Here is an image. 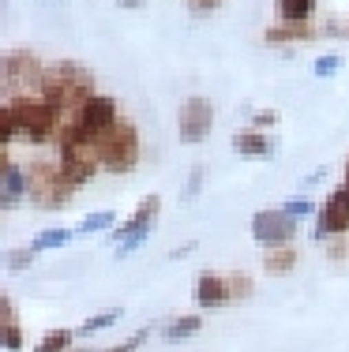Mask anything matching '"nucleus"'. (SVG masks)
Masks as SVG:
<instances>
[{
    "label": "nucleus",
    "instance_id": "nucleus-1",
    "mask_svg": "<svg viewBox=\"0 0 349 352\" xmlns=\"http://www.w3.org/2000/svg\"><path fill=\"white\" fill-rule=\"evenodd\" d=\"M64 116L41 94H23V98H4L0 105V146H12L15 139L41 146V142H56Z\"/></svg>",
    "mask_w": 349,
    "mask_h": 352
},
{
    "label": "nucleus",
    "instance_id": "nucleus-2",
    "mask_svg": "<svg viewBox=\"0 0 349 352\" xmlns=\"http://www.w3.org/2000/svg\"><path fill=\"white\" fill-rule=\"evenodd\" d=\"M38 94L68 120V116H76L79 109L98 94L94 90V72H90L87 64H79V60H56V64L45 68V75H41Z\"/></svg>",
    "mask_w": 349,
    "mask_h": 352
},
{
    "label": "nucleus",
    "instance_id": "nucleus-3",
    "mask_svg": "<svg viewBox=\"0 0 349 352\" xmlns=\"http://www.w3.org/2000/svg\"><path fill=\"white\" fill-rule=\"evenodd\" d=\"M76 184L61 162H30L27 169V199L38 210H64L76 195Z\"/></svg>",
    "mask_w": 349,
    "mask_h": 352
},
{
    "label": "nucleus",
    "instance_id": "nucleus-4",
    "mask_svg": "<svg viewBox=\"0 0 349 352\" xmlns=\"http://www.w3.org/2000/svg\"><path fill=\"white\" fill-rule=\"evenodd\" d=\"M94 146H98V157H102V169L105 173H116V176L131 173L139 165V157H143L139 131H136V124H128V120L113 124L105 135H98Z\"/></svg>",
    "mask_w": 349,
    "mask_h": 352
},
{
    "label": "nucleus",
    "instance_id": "nucleus-5",
    "mask_svg": "<svg viewBox=\"0 0 349 352\" xmlns=\"http://www.w3.org/2000/svg\"><path fill=\"white\" fill-rule=\"evenodd\" d=\"M158 214H162V195H147V199H139V206L131 210V217H124V221L113 229L116 258L136 255V251L147 244V236H151V229H154Z\"/></svg>",
    "mask_w": 349,
    "mask_h": 352
},
{
    "label": "nucleus",
    "instance_id": "nucleus-6",
    "mask_svg": "<svg viewBox=\"0 0 349 352\" xmlns=\"http://www.w3.org/2000/svg\"><path fill=\"white\" fill-rule=\"evenodd\" d=\"M248 232L260 248H286L297 244V236H301V217L286 214V206H267V210L252 214Z\"/></svg>",
    "mask_w": 349,
    "mask_h": 352
},
{
    "label": "nucleus",
    "instance_id": "nucleus-7",
    "mask_svg": "<svg viewBox=\"0 0 349 352\" xmlns=\"http://www.w3.org/2000/svg\"><path fill=\"white\" fill-rule=\"evenodd\" d=\"M41 75H45V64L38 60V53L30 49H12L0 60V79H4V94L8 98H23L34 87H41Z\"/></svg>",
    "mask_w": 349,
    "mask_h": 352
},
{
    "label": "nucleus",
    "instance_id": "nucleus-8",
    "mask_svg": "<svg viewBox=\"0 0 349 352\" xmlns=\"http://www.w3.org/2000/svg\"><path fill=\"white\" fill-rule=\"evenodd\" d=\"M346 232H349V191L338 184V188L319 203L312 236L315 240H335V236H346Z\"/></svg>",
    "mask_w": 349,
    "mask_h": 352
},
{
    "label": "nucleus",
    "instance_id": "nucleus-9",
    "mask_svg": "<svg viewBox=\"0 0 349 352\" xmlns=\"http://www.w3.org/2000/svg\"><path fill=\"white\" fill-rule=\"evenodd\" d=\"M214 131V105L207 102V98H188L184 105H180L177 113V135L180 142H188V146H195V142L211 139Z\"/></svg>",
    "mask_w": 349,
    "mask_h": 352
},
{
    "label": "nucleus",
    "instance_id": "nucleus-10",
    "mask_svg": "<svg viewBox=\"0 0 349 352\" xmlns=\"http://www.w3.org/2000/svg\"><path fill=\"white\" fill-rule=\"evenodd\" d=\"M192 300L195 307H211V311H218V307H229L233 300H237V292H233V281H229V270H203L192 285Z\"/></svg>",
    "mask_w": 349,
    "mask_h": 352
},
{
    "label": "nucleus",
    "instance_id": "nucleus-11",
    "mask_svg": "<svg viewBox=\"0 0 349 352\" xmlns=\"http://www.w3.org/2000/svg\"><path fill=\"white\" fill-rule=\"evenodd\" d=\"M72 120H76L87 135L98 139V135H105L113 124H120V105H116V98H109V94H94Z\"/></svg>",
    "mask_w": 349,
    "mask_h": 352
},
{
    "label": "nucleus",
    "instance_id": "nucleus-12",
    "mask_svg": "<svg viewBox=\"0 0 349 352\" xmlns=\"http://www.w3.org/2000/svg\"><path fill=\"white\" fill-rule=\"evenodd\" d=\"M27 199V169L4 154V169H0V210H15Z\"/></svg>",
    "mask_w": 349,
    "mask_h": 352
},
{
    "label": "nucleus",
    "instance_id": "nucleus-13",
    "mask_svg": "<svg viewBox=\"0 0 349 352\" xmlns=\"http://www.w3.org/2000/svg\"><path fill=\"white\" fill-rule=\"evenodd\" d=\"M229 146H233V154H240V157H271V154H274L271 135H263L260 128H244V131H237Z\"/></svg>",
    "mask_w": 349,
    "mask_h": 352
},
{
    "label": "nucleus",
    "instance_id": "nucleus-14",
    "mask_svg": "<svg viewBox=\"0 0 349 352\" xmlns=\"http://www.w3.org/2000/svg\"><path fill=\"white\" fill-rule=\"evenodd\" d=\"M319 30L308 27V23H278V27L263 30V41L267 45H297V41H312Z\"/></svg>",
    "mask_w": 349,
    "mask_h": 352
},
{
    "label": "nucleus",
    "instance_id": "nucleus-15",
    "mask_svg": "<svg viewBox=\"0 0 349 352\" xmlns=\"http://www.w3.org/2000/svg\"><path fill=\"white\" fill-rule=\"evenodd\" d=\"M301 255H297V244H286V248H263V270L274 274V278H286V274L297 270Z\"/></svg>",
    "mask_w": 349,
    "mask_h": 352
},
{
    "label": "nucleus",
    "instance_id": "nucleus-16",
    "mask_svg": "<svg viewBox=\"0 0 349 352\" xmlns=\"http://www.w3.org/2000/svg\"><path fill=\"white\" fill-rule=\"evenodd\" d=\"M199 330H203V315H177V318H169V322L162 326V338L177 345V341L195 338Z\"/></svg>",
    "mask_w": 349,
    "mask_h": 352
},
{
    "label": "nucleus",
    "instance_id": "nucleus-17",
    "mask_svg": "<svg viewBox=\"0 0 349 352\" xmlns=\"http://www.w3.org/2000/svg\"><path fill=\"white\" fill-rule=\"evenodd\" d=\"M72 240H76V229H64V225H53V229H41L34 240H30V248L38 251H56V248H68Z\"/></svg>",
    "mask_w": 349,
    "mask_h": 352
},
{
    "label": "nucleus",
    "instance_id": "nucleus-18",
    "mask_svg": "<svg viewBox=\"0 0 349 352\" xmlns=\"http://www.w3.org/2000/svg\"><path fill=\"white\" fill-rule=\"evenodd\" d=\"M0 307H4V349L8 352H23V326H19V315H15L12 296L0 300Z\"/></svg>",
    "mask_w": 349,
    "mask_h": 352
},
{
    "label": "nucleus",
    "instance_id": "nucleus-19",
    "mask_svg": "<svg viewBox=\"0 0 349 352\" xmlns=\"http://www.w3.org/2000/svg\"><path fill=\"white\" fill-rule=\"evenodd\" d=\"M282 23H308L315 15V0H274Z\"/></svg>",
    "mask_w": 349,
    "mask_h": 352
},
{
    "label": "nucleus",
    "instance_id": "nucleus-20",
    "mask_svg": "<svg viewBox=\"0 0 349 352\" xmlns=\"http://www.w3.org/2000/svg\"><path fill=\"white\" fill-rule=\"evenodd\" d=\"M72 349H76V333L64 330V326L45 330V333L38 338V345H34V352H72Z\"/></svg>",
    "mask_w": 349,
    "mask_h": 352
},
{
    "label": "nucleus",
    "instance_id": "nucleus-21",
    "mask_svg": "<svg viewBox=\"0 0 349 352\" xmlns=\"http://www.w3.org/2000/svg\"><path fill=\"white\" fill-rule=\"evenodd\" d=\"M105 229H116V210H94V214H87L76 225V236H90V232H105Z\"/></svg>",
    "mask_w": 349,
    "mask_h": 352
},
{
    "label": "nucleus",
    "instance_id": "nucleus-22",
    "mask_svg": "<svg viewBox=\"0 0 349 352\" xmlns=\"http://www.w3.org/2000/svg\"><path fill=\"white\" fill-rule=\"evenodd\" d=\"M120 315H124V307H105V311H98V315L83 318L79 333H83V338H90V333H102V330H109L113 322H120Z\"/></svg>",
    "mask_w": 349,
    "mask_h": 352
},
{
    "label": "nucleus",
    "instance_id": "nucleus-23",
    "mask_svg": "<svg viewBox=\"0 0 349 352\" xmlns=\"http://www.w3.org/2000/svg\"><path fill=\"white\" fill-rule=\"evenodd\" d=\"M38 263V251L34 248H12V251H4V266H8V270H15V274H19V270H30V266H34Z\"/></svg>",
    "mask_w": 349,
    "mask_h": 352
},
{
    "label": "nucleus",
    "instance_id": "nucleus-24",
    "mask_svg": "<svg viewBox=\"0 0 349 352\" xmlns=\"http://www.w3.org/2000/svg\"><path fill=\"white\" fill-rule=\"evenodd\" d=\"M151 341V326H143V330H136V333H128L124 341H116V345H109V349H102V352H139Z\"/></svg>",
    "mask_w": 349,
    "mask_h": 352
},
{
    "label": "nucleus",
    "instance_id": "nucleus-25",
    "mask_svg": "<svg viewBox=\"0 0 349 352\" xmlns=\"http://www.w3.org/2000/svg\"><path fill=\"white\" fill-rule=\"evenodd\" d=\"M199 191H203V165H192V173H188V184H184V191H180V203H192Z\"/></svg>",
    "mask_w": 349,
    "mask_h": 352
},
{
    "label": "nucleus",
    "instance_id": "nucleus-26",
    "mask_svg": "<svg viewBox=\"0 0 349 352\" xmlns=\"http://www.w3.org/2000/svg\"><path fill=\"white\" fill-rule=\"evenodd\" d=\"M282 206H286V214H293V217H301V221H304V217H315V214H319V206H315L312 203V199H289V203H282Z\"/></svg>",
    "mask_w": 349,
    "mask_h": 352
},
{
    "label": "nucleus",
    "instance_id": "nucleus-27",
    "mask_svg": "<svg viewBox=\"0 0 349 352\" xmlns=\"http://www.w3.org/2000/svg\"><path fill=\"white\" fill-rule=\"evenodd\" d=\"M338 68H342V53H327V56H319L315 60V79H327V75H335Z\"/></svg>",
    "mask_w": 349,
    "mask_h": 352
},
{
    "label": "nucleus",
    "instance_id": "nucleus-28",
    "mask_svg": "<svg viewBox=\"0 0 349 352\" xmlns=\"http://www.w3.org/2000/svg\"><path fill=\"white\" fill-rule=\"evenodd\" d=\"M229 281H233V292H237V300H248L255 292V281L248 278V274H240V270H229Z\"/></svg>",
    "mask_w": 349,
    "mask_h": 352
},
{
    "label": "nucleus",
    "instance_id": "nucleus-29",
    "mask_svg": "<svg viewBox=\"0 0 349 352\" xmlns=\"http://www.w3.org/2000/svg\"><path fill=\"white\" fill-rule=\"evenodd\" d=\"M222 4H226V0H188V12L192 15H211V12H218Z\"/></svg>",
    "mask_w": 349,
    "mask_h": 352
},
{
    "label": "nucleus",
    "instance_id": "nucleus-30",
    "mask_svg": "<svg viewBox=\"0 0 349 352\" xmlns=\"http://www.w3.org/2000/svg\"><path fill=\"white\" fill-rule=\"evenodd\" d=\"M252 124L255 128H274V124H278V113H274V109H260V113H252Z\"/></svg>",
    "mask_w": 349,
    "mask_h": 352
},
{
    "label": "nucleus",
    "instance_id": "nucleus-31",
    "mask_svg": "<svg viewBox=\"0 0 349 352\" xmlns=\"http://www.w3.org/2000/svg\"><path fill=\"white\" fill-rule=\"evenodd\" d=\"M327 251H330V255H335V258H342L349 248H346V240H342V236H335V240H330V248H327Z\"/></svg>",
    "mask_w": 349,
    "mask_h": 352
},
{
    "label": "nucleus",
    "instance_id": "nucleus-32",
    "mask_svg": "<svg viewBox=\"0 0 349 352\" xmlns=\"http://www.w3.org/2000/svg\"><path fill=\"white\" fill-rule=\"evenodd\" d=\"M192 251H195V240H192V244H180V248H173V251H169V258H184V255H192Z\"/></svg>",
    "mask_w": 349,
    "mask_h": 352
},
{
    "label": "nucleus",
    "instance_id": "nucleus-33",
    "mask_svg": "<svg viewBox=\"0 0 349 352\" xmlns=\"http://www.w3.org/2000/svg\"><path fill=\"white\" fill-rule=\"evenodd\" d=\"M120 8H143V0H116Z\"/></svg>",
    "mask_w": 349,
    "mask_h": 352
},
{
    "label": "nucleus",
    "instance_id": "nucleus-34",
    "mask_svg": "<svg viewBox=\"0 0 349 352\" xmlns=\"http://www.w3.org/2000/svg\"><path fill=\"white\" fill-rule=\"evenodd\" d=\"M342 34H346V38H349V19H346V27H342Z\"/></svg>",
    "mask_w": 349,
    "mask_h": 352
},
{
    "label": "nucleus",
    "instance_id": "nucleus-35",
    "mask_svg": "<svg viewBox=\"0 0 349 352\" xmlns=\"http://www.w3.org/2000/svg\"><path fill=\"white\" fill-rule=\"evenodd\" d=\"M72 352H94V349H72Z\"/></svg>",
    "mask_w": 349,
    "mask_h": 352
},
{
    "label": "nucleus",
    "instance_id": "nucleus-36",
    "mask_svg": "<svg viewBox=\"0 0 349 352\" xmlns=\"http://www.w3.org/2000/svg\"><path fill=\"white\" fill-rule=\"evenodd\" d=\"M346 180H349V157H346Z\"/></svg>",
    "mask_w": 349,
    "mask_h": 352
},
{
    "label": "nucleus",
    "instance_id": "nucleus-37",
    "mask_svg": "<svg viewBox=\"0 0 349 352\" xmlns=\"http://www.w3.org/2000/svg\"><path fill=\"white\" fill-rule=\"evenodd\" d=\"M342 188H346V191H349V180H342Z\"/></svg>",
    "mask_w": 349,
    "mask_h": 352
}]
</instances>
